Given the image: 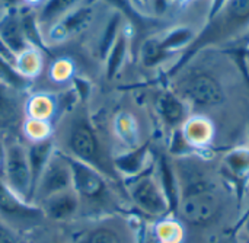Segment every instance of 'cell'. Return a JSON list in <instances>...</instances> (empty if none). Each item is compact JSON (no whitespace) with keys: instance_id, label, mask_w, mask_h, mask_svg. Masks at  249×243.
Segmentation results:
<instances>
[{"instance_id":"cell-31","label":"cell","mask_w":249,"mask_h":243,"mask_svg":"<svg viewBox=\"0 0 249 243\" xmlns=\"http://www.w3.org/2000/svg\"><path fill=\"white\" fill-rule=\"evenodd\" d=\"M242 229H244V232H245V233H247V235L249 236V211H248V214L245 216V219H244Z\"/></svg>"},{"instance_id":"cell-25","label":"cell","mask_w":249,"mask_h":243,"mask_svg":"<svg viewBox=\"0 0 249 243\" xmlns=\"http://www.w3.org/2000/svg\"><path fill=\"white\" fill-rule=\"evenodd\" d=\"M0 82L13 87L18 92H22L23 89H26V85H28V79L23 77L10 64V61H7L1 54H0Z\"/></svg>"},{"instance_id":"cell-30","label":"cell","mask_w":249,"mask_h":243,"mask_svg":"<svg viewBox=\"0 0 249 243\" xmlns=\"http://www.w3.org/2000/svg\"><path fill=\"white\" fill-rule=\"evenodd\" d=\"M130 1H131V4H133V6H134L140 13H143L142 10H143L144 4L147 3V0H130ZM143 15H144V13H143Z\"/></svg>"},{"instance_id":"cell-7","label":"cell","mask_w":249,"mask_h":243,"mask_svg":"<svg viewBox=\"0 0 249 243\" xmlns=\"http://www.w3.org/2000/svg\"><path fill=\"white\" fill-rule=\"evenodd\" d=\"M0 220L18 232H29L41 227L47 219L42 210L16 195L0 176Z\"/></svg>"},{"instance_id":"cell-26","label":"cell","mask_w":249,"mask_h":243,"mask_svg":"<svg viewBox=\"0 0 249 243\" xmlns=\"http://www.w3.org/2000/svg\"><path fill=\"white\" fill-rule=\"evenodd\" d=\"M16 70L26 79L39 73L41 70V55L35 52V50H23L18 55Z\"/></svg>"},{"instance_id":"cell-34","label":"cell","mask_w":249,"mask_h":243,"mask_svg":"<svg viewBox=\"0 0 249 243\" xmlns=\"http://www.w3.org/2000/svg\"><path fill=\"white\" fill-rule=\"evenodd\" d=\"M48 243H61V242H57V241H53V242H48Z\"/></svg>"},{"instance_id":"cell-13","label":"cell","mask_w":249,"mask_h":243,"mask_svg":"<svg viewBox=\"0 0 249 243\" xmlns=\"http://www.w3.org/2000/svg\"><path fill=\"white\" fill-rule=\"evenodd\" d=\"M156 112L160 121L171 130L181 128L182 124L187 121L188 115V105L182 101V98L175 90H163L158 95L155 104Z\"/></svg>"},{"instance_id":"cell-16","label":"cell","mask_w":249,"mask_h":243,"mask_svg":"<svg viewBox=\"0 0 249 243\" xmlns=\"http://www.w3.org/2000/svg\"><path fill=\"white\" fill-rule=\"evenodd\" d=\"M181 131L187 140V143L194 149L206 147L214 136V125L213 122L206 118L204 115H190L187 121L182 124Z\"/></svg>"},{"instance_id":"cell-12","label":"cell","mask_w":249,"mask_h":243,"mask_svg":"<svg viewBox=\"0 0 249 243\" xmlns=\"http://www.w3.org/2000/svg\"><path fill=\"white\" fill-rule=\"evenodd\" d=\"M38 207L47 220L54 223H70L80 216V200L73 190H67L41 201Z\"/></svg>"},{"instance_id":"cell-5","label":"cell","mask_w":249,"mask_h":243,"mask_svg":"<svg viewBox=\"0 0 249 243\" xmlns=\"http://www.w3.org/2000/svg\"><path fill=\"white\" fill-rule=\"evenodd\" d=\"M0 176L4 184L22 200L31 203L32 178L26 144L12 137L4 140Z\"/></svg>"},{"instance_id":"cell-15","label":"cell","mask_w":249,"mask_h":243,"mask_svg":"<svg viewBox=\"0 0 249 243\" xmlns=\"http://www.w3.org/2000/svg\"><path fill=\"white\" fill-rule=\"evenodd\" d=\"M23 106L18 90L0 82V130L22 125L25 120Z\"/></svg>"},{"instance_id":"cell-4","label":"cell","mask_w":249,"mask_h":243,"mask_svg":"<svg viewBox=\"0 0 249 243\" xmlns=\"http://www.w3.org/2000/svg\"><path fill=\"white\" fill-rule=\"evenodd\" d=\"M222 207L220 197L204 181H194L188 187H181V197L177 213L179 217L196 227L212 223Z\"/></svg>"},{"instance_id":"cell-35","label":"cell","mask_w":249,"mask_h":243,"mask_svg":"<svg viewBox=\"0 0 249 243\" xmlns=\"http://www.w3.org/2000/svg\"><path fill=\"white\" fill-rule=\"evenodd\" d=\"M248 139H249V124H248Z\"/></svg>"},{"instance_id":"cell-2","label":"cell","mask_w":249,"mask_h":243,"mask_svg":"<svg viewBox=\"0 0 249 243\" xmlns=\"http://www.w3.org/2000/svg\"><path fill=\"white\" fill-rule=\"evenodd\" d=\"M249 28V0H225V3L209 16L206 26L194 36L193 42L182 51V55L169 71L177 74L203 48L220 45L247 32Z\"/></svg>"},{"instance_id":"cell-17","label":"cell","mask_w":249,"mask_h":243,"mask_svg":"<svg viewBox=\"0 0 249 243\" xmlns=\"http://www.w3.org/2000/svg\"><path fill=\"white\" fill-rule=\"evenodd\" d=\"M26 149H28V160H29V168H31V178H32V191H31V203H32L34 188H35L45 165L48 163L53 153L55 152V141H54V137L51 136L44 140L31 141L26 146Z\"/></svg>"},{"instance_id":"cell-20","label":"cell","mask_w":249,"mask_h":243,"mask_svg":"<svg viewBox=\"0 0 249 243\" xmlns=\"http://www.w3.org/2000/svg\"><path fill=\"white\" fill-rule=\"evenodd\" d=\"M184 236L185 232L181 222H178L171 214L158 219L150 230L152 243H182Z\"/></svg>"},{"instance_id":"cell-19","label":"cell","mask_w":249,"mask_h":243,"mask_svg":"<svg viewBox=\"0 0 249 243\" xmlns=\"http://www.w3.org/2000/svg\"><path fill=\"white\" fill-rule=\"evenodd\" d=\"M223 168L238 185H247L249 182V147L231 150L223 159Z\"/></svg>"},{"instance_id":"cell-28","label":"cell","mask_w":249,"mask_h":243,"mask_svg":"<svg viewBox=\"0 0 249 243\" xmlns=\"http://www.w3.org/2000/svg\"><path fill=\"white\" fill-rule=\"evenodd\" d=\"M108 4H111L112 7H115L121 15H125L133 23L139 25V26H143L147 23V16L140 13L133 4L130 0H105Z\"/></svg>"},{"instance_id":"cell-18","label":"cell","mask_w":249,"mask_h":243,"mask_svg":"<svg viewBox=\"0 0 249 243\" xmlns=\"http://www.w3.org/2000/svg\"><path fill=\"white\" fill-rule=\"evenodd\" d=\"M83 0H44L38 15L36 22L42 28H51L70 12L82 6Z\"/></svg>"},{"instance_id":"cell-32","label":"cell","mask_w":249,"mask_h":243,"mask_svg":"<svg viewBox=\"0 0 249 243\" xmlns=\"http://www.w3.org/2000/svg\"><path fill=\"white\" fill-rule=\"evenodd\" d=\"M244 42H245V47L249 50V28L247 29L245 35H244Z\"/></svg>"},{"instance_id":"cell-23","label":"cell","mask_w":249,"mask_h":243,"mask_svg":"<svg viewBox=\"0 0 249 243\" xmlns=\"http://www.w3.org/2000/svg\"><path fill=\"white\" fill-rule=\"evenodd\" d=\"M125 54H127V35L124 31H120L114 45L111 47L107 58H108V63H107V76L108 79H112L117 71L120 70L124 58H125Z\"/></svg>"},{"instance_id":"cell-33","label":"cell","mask_w":249,"mask_h":243,"mask_svg":"<svg viewBox=\"0 0 249 243\" xmlns=\"http://www.w3.org/2000/svg\"><path fill=\"white\" fill-rule=\"evenodd\" d=\"M172 1H177L178 4H185V3H188L190 0H172Z\"/></svg>"},{"instance_id":"cell-27","label":"cell","mask_w":249,"mask_h":243,"mask_svg":"<svg viewBox=\"0 0 249 243\" xmlns=\"http://www.w3.org/2000/svg\"><path fill=\"white\" fill-rule=\"evenodd\" d=\"M22 131L23 136L28 137L31 141H38L44 140L53 136V127L47 121H38V120H31L25 118L22 124Z\"/></svg>"},{"instance_id":"cell-3","label":"cell","mask_w":249,"mask_h":243,"mask_svg":"<svg viewBox=\"0 0 249 243\" xmlns=\"http://www.w3.org/2000/svg\"><path fill=\"white\" fill-rule=\"evenodd\" d=\"M69 162L71 168V190L80 200V216L83 210L88 211L89 219L109 216L105 210L115 207L118 203L114 192L115 184L86 163L71 157H69Z\"/></svg>"},{"instance_id":"cell-22","label":"cell","mask_w":249,"mask_h":243,"mask_svg":"<svg viewBox=\"0 0 249 243\" xmlns=\"http://www.w3.org/2000/svg\"><path fill=\"white\" fill-rule=\"evenodd\" d=\"M55 102L47 96V95H36L32 96L23 106L25 118L38 120V121H47L50 122L51 118L55 114Z\"/></svg>"},{"instance_id":"cell-1","label":"cell","mask_w":249,"mask_h":243,"mask_svg":"<svg viewBox=\"0 0 249 243\" xmlns=\"http://www.w3.org/2000/svg\"><path fill=\"white\" fill-rule=\"evenodd\" d=\"M53 137L55 147L61 153L89 165L114 184L120 182L112 165L114 153L107 146L105 139H102L86 109L77 108L63 115Z\"/></svg>"},{"instance_id":"cell-6","label":"cell","mask_w":249,"mask_h":243,"mask_svg":"<svg viewBox=\"0 0 249 243\" xmlns=\"http://www.w3.org/2000/svg\"><path fill=\"white\" fill-rule=\"evenodd\" d=\"M124 188L131 204L143 214L155 219L171 214L169 203L155 175L153 165L139 176L124 181Z\"/></svg>"},{"instance_id":"cell-29","label":"cell","mask_w":249,"mask_h":243,"mask_svg":"<svg viewBox=\"0 0 249 243\" xmlns=\"http://www.w3.org/2000/svg\"><path fill=\"white\" fill-rule=\"evenodd\" d=\"M0 243H28L20 232L0 220Z\"/></svg>"},{"instance_id":"cell-24","label":"cell","mask_w":249,"mask_h":243,"mask_svg":"<svg viewBox=\"0 0 249 243\" xmlns=\"http://www.w3.org/2000/svg\"><path fill=\"white\" fill-rule=\"evenodd\" d=\"M140 57H142V61L146 67H155V66L160 64L163 60H166L169 55L162 50L159 38L153 36V38H149L147 41L143 42Z\"/></svg>"},{"instance_id":"cell-8","label":"cell","mask_w":249,"mask_h":243,"mask_svg":"<svg viewBox=\"0 0 249 243\" xmlns=\"http://www.w3.org/2000/svg\"><path fill=\"white\" fill-rule=\"evenodd\" d=\"M188 108L209 109L225 101V90L220 82L209 73H194L187 76L175 90Z\"/></svg>"},{"instance_id":"cell-10","label":"cell","mask_w":249,"mask_h":243,"mask_svg":"<svg viewBox=\"0 0 249 243\" xmlns=\"http://www.w3.org/2000/svg\"><path fill=\"white\" fill-rule=\"evenodd\" d=\"M70 243H127L125 229L118 219L111 216L88 219V223L77 229Z\"/></svg>"},{"instance_id":"cell-9","label":"cell","mask_w":249,"mask_h":243,"mask_svg":"<svg viewBox=\"0 0 249 243\" xmlns=\"http://www.w3.org/2000/svg\"><path fill=\"white\" fill-rule=\"evenodd\" d=\"M71 190V168L69 157L57 147L45 165L32 192V204H39L48 197Z\"/></svg>"},{"instance_id":"cell-21","label":"cell","mask_w":249,"mask_h":243,"mask_svg":"<svg viewBox=\"0 0 249 243\" xmlns=\"http://www.w3.org/2000/svg\"><path fill=\"white\" fill-rule=\"evenodd\" d=\"M112 128H114L115 140H118L120 143H123L125 146L124 150L133 149V147H137L142 144L139 141L137 122L130 114L121 112V114L115 115L114 122H112Z\"/></svg>"},{"instance_id":"cell-14","label":"cell","mask_w":249,"mask_h":243,"mask_svg":"<svg viewBox=\"0 0 249 243\" xmlns=\"http://www.w3.org/2000/svg\"><path fill=\"white\" fill-rule=\"evenodd\" d=\"M153 169L160 184V188L169 203L171 214H175L178 208L179 197H181V184H179L177 168L165 155H162L158 157L156 162H153Z\"/></svg>"},{"instance_id":"cell-11","label":"cell","mask_w":249,"mask_h":243,"mask_svg":"<svg viewBox=\"0 0 249 243\" xmlns=\"http://www.w3.org/2000/svg\"><path fill=\"white\" fill-rule=\"evenodd\" d=\"M112 165L120 181L123 182L139 176L153 165L150 159V144L146 141L137 147L114 153Z\"/></svg>"}]
</instances>
